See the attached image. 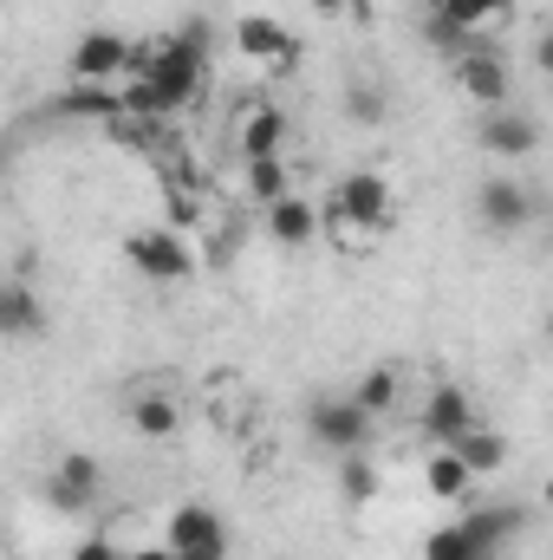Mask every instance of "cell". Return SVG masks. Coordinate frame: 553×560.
I'll use <instances>...</instances> for the list:
<instances>
[{
  "instance_id": "obj_27",
  "label": "cell",
  "mask_w": 553,
  "mask_h": 560,
  "mask_svg": "<svg viewBox=\"0 0 553 560\" xmlns=\"http://www.w3.org/2000/svg\"><path fill=\"white\" fill-rule=\"evenodd\" d=\"M131 560H176V555H169V548L156 541V548H138V555H131Z\"/></svg>"
},
{
  "instance_id": "obj_28",
  "label": "cell",
  "mask_w": 553,
  "mask_h": 560,
  "mask_svg": "<svg viewBox=\"0 0 553 560\" xmlns=\"http://www.w3.org/2000/svg\"><path fill=\"white\" fill-rule=\"evenodd\" d=\"M352 0H313V13H345Z\"/></svg>"
},
{
  "instance_id": "obj_17",
  "label": "cell",
  "mask_w": 553,
  "mask_h": 560,
  "mask_svg": "<svg viewBox=\"0 0 553 560\" xmlns=\"http://www.w3.org/2000/svg\"><path fill=\"white\" fill-rule=\"evenodd\" d=\"M131 430H138V436H150V443H169V436L183 430L176 398H163V392H138V398H131Z\"/></svg>"
},
{
  "instance_id": "obj_12",
  "label": "cell",
  "mask_w": 553,
  "mask_h": 560,
  "mask_svg": "<svg viewBox=\"0 0 553 560\" xmlns=\"http://www.w3.org/2000/svg\"><path fill=\"white\" fill-rule=\"evenodd\" d=\"M98 482H105L98 456L72 450V456H59V469H52V482H46V502H52V509H66V515H85V509H92V495H98Z\"/></svg>"
},
{
  "instance_id": "obj_9",
  "label": "cell",
  "mask_w": 553,
  "mask_h": 560,
  "mask_svg": "<svg viewBox=\"0 0 553 560\" xmlns=\"http://www.w3.org/2000/svg\"><path fill=\"white\" fill-rule=\"evenodd\" d=\"M235 46H242V59H255V66H274V72L299 66V39L280 26L274 13H242V20H235Z\"/></svg>"
},
{
  "instance_id": "obj_19",
  "label": "cell",
  "mask_w": 553,
  "mask_h": 560,
  "mask_svg": "<svg viewBox=\"0 0 553 560\" xmlns=\"http://www.w3.org/2000/svg\"><path fill=\"white\" fill-rule=\"evenodd\" d=\"M443 450H456L469 476H495V469L508 463V443H502V436H489L482 423H475V430H462V436H456V443H443Z\"/></svg>"
},
{
  "instance_id": "obj_13",
  "label": "cell",
  "mask_w": 553,
  "mask_h": 560,
  "mask_svg": "<svg viewBox=\"0 0 553 560\" xmlns=\"http://www.w3.org/2000/svg\"><path fill=\"white\" fill-rule=\"evenodd\" d=\"M416 423H423V436L443 450V443H456L462 430H475V405H469V392H462V385H436V392L423 398V418H416Z\"/></svg>"
},
{
  "instance_id": "obj_4",
  "label": "cell",
  "mask_w": 553,
  "mask_h": 560,
  "mask_svg": "<svg viewBox=\"0 0 553 560\" xmlns=\"http://www.w3.org/2000/svg\"><path fill=\"white\" fill-rule=\"evenodd\" d=\"M372 423L378 418H365L345 392L339 398H313V411H306V430H313V443H326L332 456H352V450H365L372 443Z\"/></svg>"
},
{
  "instance_id": "obj_11",
  "label": "cell",
  "mask_w": 553,
  "mask_h": 560,
  "mask_svg": "<svg viewBox=\"0 0 553 560\" xmlns=\"http://www.w3.org/2000/svg\"><path fill=\"white\" fill-rule=\"evenodd\" d=\"M482 150L489 156H502V163H521V156H534L541 150V125L528 118V112H515V105H495L489 118H482Z\"/></svg>"
},
{
  "instance_id": "obj_23",
  "label": "cell",
  "mask_w": 553,
  "mask_h": 560,
  "mask_svg": "<svg viewBox=\"0 0 553 560\" xmlns=\"http://www.w3.org/2000/svg\"><path fill=\"white\" fill-rule=\"evenodd\" d=\"M59 112H66V118H105V125H111V118H118V98H111L105 85H72V92L59 98Z\"/></svg>"
},
{
  "instance_id": "obj_10",
  "label": "cell",
  "mask_w": 553,
  "mask_h": 560,
  "mask_svg": "<svg viewBox=\"0 0 553 560\" xmlns=\"http://www.w3.org/2000/svg\"><path fill=\"white\" fill-rule=\"evenodd\" d=\"M125 66H131V39L125 33H85L79 46H72V79L79 85H118L125 79Z\"/></svg>"
},
{
  "instance_id": "obj_22",
  "label": "cell",
  "mask_w": 553,
  "mask_h": 560,
  "mask_svg": "<svg viewBox=\"0 0 553 560\" xmlns=\"http://www.w3.org/2000/svg\"><path fill=\"white\" fill-rule=\"evenodd\" d=\"M242 170H248V189H255L261 202L293 196V170H286V156H255V163H242Z\"/></svg>"
},
{
  "instance_id": "obj_7",
  "label": "cell",
  "mask_w": 553,
  "mask_h": 560,
  "mask_svg": "<svg viewBox=\"0 0 553 560\" xmlns=\"http://www.w3.org/2000/svg\"><path fill=\"white\" fill-rule=\"evenodd\" d=\"M456 85L482 105V112H495V105H508L515 98V72L502 66V52H489V46H469V52H456Z\"/></svg>"
},
{
  "instance_id": "obj_6",
  "label": "cell",
  "mask_w": 553,
  "mask_h": 560,
  "mask_svg": "<svg viewBox=\"0 0 553 560\" xmlns=\"http://www.w3.org/2000/svg\"><path fill=\"white\" fill-rule=\"evenodd\" d=\"M332 209H339L345 229H385L391 222V183L378 170H352V176H339Z\"/></svg>"
},
{
  "instance_id": "obj_15",
  "label": "cell",
  "mask_w": 553,
  "mask_h": 560,
  "mask_svg": "<svg viewBox=\"0 0 553 560\" xmlns=\"http://www.w3.org/2000/svg\"><path fill=\"white\" fill-rule=\"evenodd\" d=\"M286 112H274V105H255L248 118H242V131H235V150H242V163H255V156H280L286 150Z\"/></svg>"
},
{
  "instance_id": "obj_25",
  "label": "cell",
  "mask_w": 553,
  "mask_h": 560,
  "mask_svg": "<svg viewBox=\"0 0 553 560\" xmlns=\"http://www.w3.org/2000/svg\"><path fill=\"white\" fill-rule=\"evenodd\" d=\"M345 118H358V125H385V92H378L372 79L345 85Z\"/></svg>"
},
{
  "instance_id": "obj_26",
  "label": "cell",
  "mask_w": 553,
  "mask_h": 560,
  "mask_svg": "<svg viewBox=\"0 0 553 560\" xmlns=\"http://www.w3.org/2000/svg\"><path fill=\"white\" fill-rule=\"evenodd\" d=\"M72 560H125V555H118V548H111L105 535H85V541L72 548Z\"/></svg>"
},
{
  "instance_id": "obj_3",
  "label": "cell",
  "mask_w": 553,
  "mask_h": 560,
  "mask_svg": "<svg viewBox=\"0 0 553 560\" xmlns=\"http://www.w3.org/2000/svg\"><path fill=\"white\" fill-rule=\"evenodd\" d=\"M163 548L176 560H228V522L202 502H183L163 528Z\"/></svg>"
},
{
  "instance_id": "obj_24",
  "label": "cell",
  "mask_w": 553,
  "mask_h": 560,
  "mask_svg": "<svg viewBox=\"0 0 553 560\" xmlns=\"http://www.w3.org/2000/svg\"><path fill=\"white\" fill-rule=\"evenodd\" d=\"M339 489H345V502H372V495H378V469H372L365 450L339 456Z\"/></svg>"
},
{
  "instance_id": "obj_14",
  "label": "cell",
  "mask_w": 553,
  "mask_h": 560,
  "mask_svg": "<svg viewBox=\"0 0 553 560\" xmlns=\"http://www.w3.org/2000/svg\"><path fill=\"white\" fill-rule=\"evenodd\" d=\"M46 332V306L26 280L0 275V339H39Z\"/></svg>"
},
{
  "instance_id": "obj_5",
  "label": "cell",
  "mask_w": 553,
  "mask_h": 560,
  "mask_svg": "<svg viewBox=\"0 0 553 560\" xmlns=\"http://www.w3.org/2000/svg\"><path fill=\"white\" fill-rule=\"evenodd\" d=\"M508 13H515V0H436V13H430V39L449 46V52H469L475 33H482L489 20H508Z\"/></svg>"
},
{
  "instance_id": "obj_8",
  "label": "cell",
  "mask_w": 553,
  "mask_h": 560,
  "mask_svg": "<svg viewBox=\"0 0 553 560\" xmlns=\"http://www.w3.org/2000/svg\"><path fill=\"white\" fill-rule=\"evenodd\" d=\"M475 209H482V229L489 235H521L528 222H534V196H528V183L521 176H489L482 183V196H475Z\"/></svg>"
},
{
  "instance_id": "obj_16",
  "label": "cell",
  "mask_w": 553,
  "mask_h": 560,
  "mask_svg": "<svg viewBox=\"0 0 553 560\" xmlns=\"http://www.w3.org/2000/svg\"><path fill=\"white\" fill-rule=\"evenodd\" d=\"M268 235H274L280 248H306L313 235H319V209L306 202V196H280V202H268V222H261Z\"/></svg>"
},
{
  "instance_id": "obj_21",
  "label": "cell",
  "mask_w": 553,
  "mask_h": 560,
  "mask_svg": "<svg viewBox=\"0 0 553 560\" xmlns=\"http://www.w3.org/2000/svg\"><path fill=\"white\" fill-rule=\"evenodd\" d=\"M423 560H495L462 522H449V528H436L430 541H423Z\"/></svg>"
},
{
  "instance_id": "obj_2",
  "label": "cell",
  "mask_w": 553,
  "mask_h": 560,
  "mask_svg": "<svg viewBox=\"0 0 553 560\" xmlns=\"http://www.w3.org/2000/svg\"><path fill=\"white\" fill-rule=\"evenodd\" d=\"M125 261L156 287H176V280H196V248L169 229H131L125 235Z\"/></svg>"
},
{
  "instance_id": "obj_1",
  "label": "cell",
  "mask_w": 553,
  "mask_h": 560,
  "mask_svg": "<svg viewBox=\"0 0 553 560\" xmlns=\"http://www.w3.org/2000/svg\"><path fill=\"white\" fill-rule=\"evenodd\" d=\"M202 26L189 33H163V39H138L131 46V66H125V98H118V118H169L183 112L196 92H202Z\"/></svg>"
},
{
  "instance_id": "obj_18",
  "label": "cell",
  "mask_w": 553,
  "mask_h": 560,
  "mask_svg": "<svg viewBox=\"0 0 553 560\" xmlns=\"http://www.w3.org/2000/svg\"><path fill=\"white\" fill-rule=\"evenodd\" d=\"M398 392H404V378H398L391 365H372V372H365V378H358L345 398H352L365 418H385V411H398Z\"/></svg>"
},
{
  "instance_id": "obj_20",
  "label": "cell",
  "mask_w": 553,
  "mask_h": 560,
  "mask_svg": "<svg viewBox=\"0 0 553 560\" xmlns=\"http://www.w3.org/2000/svg\"><path fill=\"white\" fill-rule=\"evenodd\" d=\"M469 482H475V476L462 469V456H456V450H436V456L423 463V489H430V495H443V502H462V495H469Z\"/></svg>"
}]
</instances>
